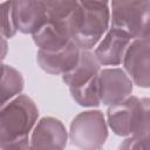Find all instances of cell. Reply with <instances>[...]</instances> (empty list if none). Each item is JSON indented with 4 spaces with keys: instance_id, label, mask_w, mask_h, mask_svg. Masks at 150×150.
<instances>
[{
    "instance_id": "cell-16",
    "label": "cell",
    "mask_w": 150,
    "mask_h": 150,
    "mask_svg": "<svg viewBox=\"0 0 150 150\" xmlns=\"http://www.w3.org/2000/svg\"><path fill=\"white\" fill-rule=\"evenodd\" d=\"M150 132V98L143 97L141 98V107H139V116L136 131L132 136L138 138H144Z\"/></svg>"
},
{
    "instance_id": "cell-21",
    "label": "cell",
    "mask_w": 150,
    "mask_h": 150,
    "mask_svg": "<svg viewBox=\"0 0 150 150\" xmlns=\"http://www.w3.org/2000/svg\"><path fill=\"white\" fill-rule=\"evenodd\" d=\"M6 50H7V41H6V38H4L2 36V60L5 59V56H6Z\"/></svg>"
},
{
    "instance_id": "cell-15",
    "label": "cell",
    "mask_w": 150,
    "mask_h": 150,
    "mask_svg": "<svg viewBox=\"0 0 150 150\" xmlns=\"http://www.w3.org/2000/svg\"><path fill=\"white\" fill-rule=\"evenodd\" d=\"M73 100L81 107L96 108L101 104L98 91V75L80 86L69 88Z\"/></svg>"
},
{
    "instance_id": "cell-5",
    "label": "cell",
    "mask_w": 150,
    "mask_h": 150,
    "mask_svg": "<svg viewBox=\"0 0 150 150\" xmlns=\"http://www.w3.org/2000/svg\"><path fill=\"white\" fill-rule=\"evenodd\" d=\"M134 82L123 68H104L98 74V91L101 103L110 107L131 96Z\"/></svg>"
},
{
    "instance_id": "cell-11",
    "label": "cell",
    "mask_w": 150,
    "mask_h": 150,
    "mask_svg": "<svg viewBox=\"0 0 150 150\" xmlns=\"http://www.w3.org/2000/svg\"><path fill=\"white\" fill-rule=\"evenodd\" d=\"M131 42L132 39L125 33L109 28L103 39L95 47L94 54L101 66H120L123 63Z\"/></svg>"
},
{
    "instance_id": "cell-13",
    "label": "cell",
    "mask_w": 150,
    "mask_h": 150,
    "mask_svg": "<svg viewBox=\"0 0 150 150\" xmlns=\"http://www.w3.org/2000/svg\"><path fill=\"white\" fill-rule=\"evenodd\" d=\"M32 38L38 49L42 50H56L66 47L73 41L70 32L49 20L35 34H33Z\"/></svg>"
},
{
    "instance_id": "cell-12",
    "label": "cell",
    "mask_w": 150,
    "mask_h": 150,
    "mask_svg": "<svg viewBox=\"0 0 150 150\" xmlns=\"http://www.w3.org/2000/svg\"><path fill=\"white\" fill-rule=\"evenodd\" d=\"M101 71V64L98 63L93 50H81L77 64L62 75V81L68 88L80 86L94 77Z\"/></svg>"
},
{
    "instance_id": "cell-17",
    "label": "cell",
    "mask_w": 150,
    "mask_h": 150,
    "mask_svg": "<svg viewBox=\"0 0 150 150\" xmlns=\"http://www.w3.org/2000/svg\"><path fill=\"white\" fill-rule=\"evenodd\" d=\"M1 34L6 39L13 38L18 29L14 25L13 20V7H12V1H5L1 2Z\"/></svg>"
},
{
    "instance_id": "cell-1",
    "label": "cell",
    "mask_w": 150,
    "mask_h": 150,
    "mask_svg": "<svg viewBox=\"0 0 150 150\" xmlns=\"http://www.w3.org/2000/svg\"><path fill=\"white\" fill-rule=\"evenodd\" d=\"M39 118L35 102L21 94L1 107L0 111V148L29 144L32 131Z\"/></svg>"
},
{
    "instance_id": "cell-19",
    "label": "cell",
    "mask_w": 150,
    "mask_h": 150,
    "mask_svg": "<svg viewBox=\"0 0 150 150\" xmlns=\"http://www.w3.org/2000/svg\"><path fill=\"white\" fill-rule=\"evenodd\" d=\"M1 150H29V144H16L1 148Z\"/></svg>"
},
{
    "instance_id": "cell-18",
    "label": "cell",
    "mask_w": 150,
    "mask_h": 150,
    "mask_svg": "<svg viewBox=\"0 0 150 150\" xmlns=\"http://www.w3.org/2000/svg\"><path fill=\"white\" fill-rule=\"evenodd\" d=\"M117 150H142V139L136 136L125 137V139L118 145Z\"/></svg>"
},
{
    "instance_id": "cell-4",
    "label": "cell",
    "mask_w": 150,
    "mask_h": 150,
    "mask_svg": "<svg viewBox=\"0 0 150 150\" xmlns=\"http://www.w3.org/2000/svg\"><path fill=\"white\" fill-rule=\"evenodd\" d=\"M68 132L80 150H100L108 138V123L101 110H86L73 118Z\"/></svg>"
},
{
    "instance_id": "cell-9",
    "label": "cell",
    "mask_w": 150,
    "mask_h": 150,
    "mask_svg": "<svg viewBox=\"0 0 150 150\" xmlns=\"http://www.w3.org/2000/svg\"><path fill=\"white\" fill-rule=\"evenodd\" d=\"M13 20L16 29L22 34H35L48 21L46 1L19 0L12 1Z\"/></svg>"
},
{
    "instance_id": "cell-22",
    "label": "cell",
    "mask_w": 150,
    "mask_h": 150,
    "mask_svg": "<svg viewBox=\"0 0 150 150\" xmlns=\"http://www.w3.org/2000/svg\"><path fill=\"white\" fill-rule=\"evenodd\" d=\"M142 40H145V41H148V42L150 43V32H149V34L146 35V38H145V39H142Z\"/></svg>"
},
{
    "instance_id": "cell-2",
    "label": "cell",
    "mask_w": 150,
    "mask_h": 150,
    "mask_svg": "<svg viewBox=\"0 0 150 150\" xmlns=\"http://www.w3.org/2000/svg\"><path fill=\"white\" fill-rule=\"evenodd\" d=\"M110 4L105 1H80L73 32V41L81 50H91L109 30Z\"/></svg>"
},
{
    "instance_id": "cell-8",
    "label": "cell",
    "mask_w": 150,
    "mask_h": 150,
    "mask_svg": "<svg viewBox=\"0 0 150 150\" xmlns=\"http://www.w3.org/2000/svg\"><path fill=\"white\" fill-rule=\"evenodd\" d=\"M122 64L134 84L150 88V43L148 41L132 40Z\"/></svg>"
},
{
    "instance_id": "cell-10",
    "label": "cell",
    "mask_w": 150,
    "mask_h": 150,
    "mask_svg": "<svg viewBox=\"0 0 150 150\" xmlns=\"http://www.w3.org/2000/svg\"><path fill=\"white\" fill-rule=\"evenodd\" d=\"M80 54L81 49L74 41H71L66 47L56 50L38 49L36 61L43 71L62 76L77 64Z\"/></svg>"
},
{
    "instance_id": "cell-3",
    "label": "cell",
    "mask_w": 150,
    "mask_h": 150,
    "mask_svg": "<svg viewBox=\"0 0 150 150\" xmlns=\"http://www.w3.org/2000/svg\"><path fill=\"white\" fill-rule=\"evenodd\" d=\"M110 28L125 33L132 40L145 39L150 32V1L110 2Z\"/></svg>"
},
{
    "instance_id": "cell-7",
    "label": "cell",
    "mask_w": 150,
    "mask_h": 150,
    "mask_svg": "<svg viewBox=\"0 0 150 150\" xmlns=\"http://www.w3.org/2000/svg\"><path fill=\"white\" fill-rule=\"evenodd\" d=\"M141 98L137 96H129L121 103L108 107L107 123L112 132L121 137L132 136L136 131L139 116Z\"/></svg>"
},
{
    "instance_id": "cell-20",
    "label": "cell",
    "mask_w": 150,
    "mask_h": 150,
    "mask_svg": "<svg viewBox=\"0 0 150 150\" xmlns=\"http://www.w3.org/2000/svg\"><path fill=\"white\" fill-rule=\"evenodd\" d=\"M142 150H150V132L142 138Z\"/></svg>"
},
{
    "instance_id": "cell-14",
    "label": "cell",
    "mask_w": 150,
    "mask_h": 150,
    "mask_svg": "<svg viewBox=\"0 0 150 150\" xmlns=\"http://www.w3.org/2000/svg\"><path fill=\"white\" fill-rule=\"evenodd\" d=\"M1 107L21 95L25 88L22 74L11 64L2 63L1 66Z\"/></svg>"
},
{
    "instance_id": "cell-6",
    "label": "cell",
    "mask_w": 150,
    "mask_h": 150,
    "mask_svg": "<svg viewBox=\"0 0 150 150\" xmlns=\"http://www.w3.org/2000/svg\"><path fill=\"white\" fill-rule=\"evenodd\" d=\"M69 132L63 123L55 117L39 120L29 138V150H66Z\"/></svg>"
}]
</instances>
